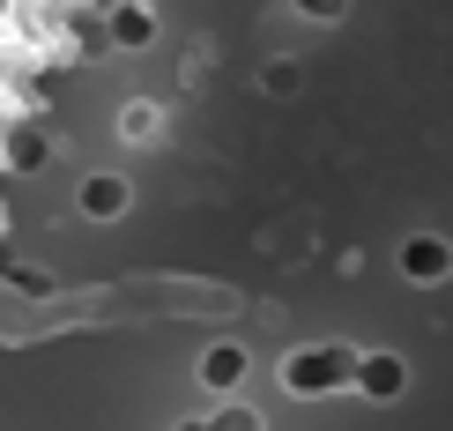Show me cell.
<instances>
[{"label": "cell", "instance_id": "cell-1", "mask_svg": "<svg viewBox=\"0 0 453 431\" xmlns=\"http://www.w3.org/2000/svg\"><path fill=\"white\" fill-rule=\"evenodd\" d=\"M60 15L67 0H0V172L37 112V82H45L52 52H60Z\"/></svg>", "mask_w": 453, "mask_h": 431}, {"label": "cell", "instance_id": "cell-2", "mask_svg": "<svg viewBox=\"0 0 453 431\" xmlns=\"http://www.w3.org/2000/svg\"><path fill=\"white\" fill-rule=\"evenodd\" d=\"M334 380H349L342 350H305V358H290V387H297V395H327Z\"/></svg>", "mask_w": 453, "mask_h": 431}, {"label": "cell", "instance_id": "cell-3", "mask_svg": "<svg viewBox=\"0 0 453 431\" xmlns=\"http://www.w3.org/2000/svg\"><path fill=\"white\" fill-rule=\"evenodd\" d=\"M357 380H365V395H402V365H394V358H365V372H357Z\"/></svg>", "mask_w": 453, "mask_h": 431}, {"label": "cell", "instance_id": "cell-4", "mask_svg": "<svg viewBox=\"0 0 453 431\" xmlns=\"http://www.w3.org/2000/svg\"><path fill=\"white\" fill-rule=\"evenodd\" d=\"M439 268H446L439 246H409V275H439Z\"/></svg>", "mask_w": 453, "mask_h": 431}, {"label": "cell", "instance_id": "cell-5", "mask_svg": "<svg viewBox=\"0 0 453 431\" xmlns=\"http://www.w3.org/2000/svg\"><path fill=\"white\" fill-rule=\"evenodd\" d=\"M223 431H253V417H223Z\"/></svg>", "mask_w": 453, "mask_h": 431}]
</instances>
